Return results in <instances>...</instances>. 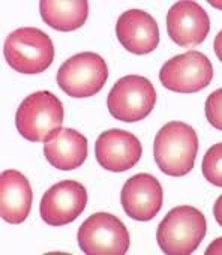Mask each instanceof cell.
<instances>
[{
    "mask_svg": "<svg viewBox=\"0 0 222 255\" xmlns=\"http://www.w3.org/2000/svg\"><path fill=\"white\" fill-rule=\"evenodd\" d=\"M198 152V135L183 122H168L161 128L153 141V156L159 170L173 177L192 171Z\"/></svg>",
    "mask_w": 222,
    "mask_h": 255,
    "instance_id": "obj_1",
    "label": "cell"
},
{
    "mask_svg": "<svg viewBox=\"0 0 222 255\" xmlns=\"http://www.w3.org/2000/svg\"><path fill=\"white\" fill-rule=\"evenodd\" d=\"M206 218L192 206H177L161 221L156 240L168 255L192 254L206 236Z\"/></svg>",
    "mask_w": 222,
    "mask_h": 255,
    "instance_id": "obj_2",
    "label": "cell"
},
{
    "mask_svg": "<svg viewBox=\"0 0 222 255\" xmlns=\"http://www.w3.org/2000/svg\"><path fill=\"white\" fill-rule=\"evenodd\" d=\"M63 105L48 90L29 95L18 107L15 126L20 135L29 141H47L63 123Z\"/></svg>",
    "mask_w": 222,
    "mask_h": 255,
    "instance_id": "obj_3",
    "label": "cell"
},
{
    "mask_svg": "<svg viewBox=\"0 0 222 255\" xmlns=\"http://www.w3.org/2000/svg\"><path fill=\"white\" fill-rule=\"evenodd\" d=\"M8 65L21 74H41L54 60V45L50 36L35 27L14 30L5 41Z\"/></svg>",
    "mask_w": 222,
    "mask_h": 255,
    "instance_id": "obj_4",
    "label": "cell"
},
{
    "mask_svg": "<svg viewBox=\"0 0 222 255\" xmlns=\"http://www.w3.org/2000/svg\"><path fill=\"white\" fill-rule=\"evenodd\" d=\"M77 240L87 255H123L131 245L125 224L107 212L89 216L80 225Z\"/></svg>",
    "mask_w": 222,
    "mask_h": 255,
    "instance_id": "obj_5",
    "label": "cell"
},
{
    "mask_svg": "<svg viewBox=\"0 0 222 255\" xmlns=\"http://www.w3.org/2000/svg\"><path fill=\"white\" fill-rule=\"evenodd\" d=\"M156 90L150 80L140 75H126L111 87L107 107L110 114L122 122L146 119L155 108Z\"/></svg>",
    "mask_w": 222,
    "mask_h": 255,
    "instance_id": "obj_6",
    "label": "cell"
},
{
    "mask_svg": "<svg viewBox=\"0 0 222 255\" xmlns=\"http://www.w3.org/2000/svg\"><path fill=\"white\" fill-rule=\"evenodd\" d=\"M56 80L66 95L89 98L104 89L108 80V68L99 54L80 53L62 63Z\"/></svg>",
    "mask_w": 222,
    "mask_h": 255,
    "instance_id": "obj_7",
    "label": "cell"
},
{
    "mask_svg": "<svg viewBox=\"0 0 222 255\" xmlns=\"http://www.w3.org/2000/svg\"><path fill=\"white\" fill-rule=\"evenodd\" d=\"M213 78L212 62L200 51L174 56L159 71L162 86L177 93H195L206 89Z\"/></svg>",
    "mask_w": 222,
    "mask_h": 255,
    "instance_id": "obj_8",
    "label": "cell"
},
{
    "mask_svg": "<svg viewBox=\"0 0 222 255\" xmlns=\"http://www.w3.org/2000/svg\"><path fill=\"white\" fill-rule=\"evenodd\" d=\"M86 204V188L77 180H62L44 194L39 206L41 218L53 227L68 225L84 212Z\"/></svg>",
    "mask_w": 222,
    "mask_h": 255,
    "instance_id": "obj_9",
    "label": "cell"
},
{
    "mask_svg": "<svg viewBox=\"0 0 222 255\" xmlns=\"http://www.w3.org/2000/svg\"><path fill=\"white\" fill-rule=\"evenodd\" d=\"M141 155L143 147L140 140L123 129L105 131L95 143L96 161L108 171H128L140 162Z\"/></svg>",
    "mask_w": 222,
    "mask_h": 255,
    "instance_id": "obj_10",
    "label": "cell"
},
{
    "mask_svg": "<svg viewBox=\"0 0 222 255\" xmlns=\"http://www.w3.org/2000/svg\"><path fill=\"white\" fill-rule=\"evenodd\" d=\"M122 207L135 221H152L161 210L164 191L159 180L147 173H140L126 180L120 194Z\"/></svg>",
    "mask_w": 222,
    "mask_h": 255,
    "instance_id": "obj_11",
    "label": "cell"
},
{
    "mask_svg": "<svg viewBox=\"0 0 222 255\" xmlns=\"http://www.w3.org/2000/svg\"><path fill=\"white\" fill-rule=\"evenodd\" d=\"M167 32L179 47H195L204 42L210 32V18L195 2L182 0L167 14Z\"/></svg>",
    "mask_w": 222,
    "mask_h": 255,
    "instance_id": "obj_12",
    "label": "cell"
},
{
    "mask_svg": "<svg viewBox=\"0 0 222 255\" xmlns=\"http://www.w3.org/2000/svg\"><path fill=\"white\" fill-rule=\"evenodd\" d=\"M116 35L123 48L137 56L152 53L159 44V27L156 20L141 9L123 12L117 20Z\"/></svg>",
    "mask_w": 222,
    "mask_h": 255,
    "instance_id": "obj_13",
    "label": "cell"
},
{
    "mask_svg": "<svg viewBox=\"0 0 222 255\" xmlns=\"http://www.w3.org/2000/svg\"><path fill=\"white\" fill-rule=\"evenodd\" d=\"M33 192L29 180L17 170L0 176V215L8 224H23L32 209Z\"/></svg>",
    "mask_w": 222,
    "mask_h": 255,
    "instance_id": "obj_14",
    "label": "cell"
},
{
    "mask_svg": "<svg viewBox=\"0 0 222 255\" xmlns=\"http://www.w3.org/2000/svg\"><path fill=\"white\" fill-rule=\"evenodd\" d=\"M47 161L63 171H71L81 167L87 158V140L71 128H60L44 146Z\"/></svg>",
    "mask_w": 222,
    "mask_h": 255,
    "instance_id": "obj_15",
    "label": "cell"
},
{
    "mask_svg": "<svg viewBox=\"0 0 222 255\" xmlns=\"http://www.w3.org/2000/svg\"><path fill=\"white\" fill-rule=\"evenodd\" d=\"M42 20L59 32H74L80 29L89 15L86 0H42L39 3Z\"/></svg>",
    "mask_w": 222,
    "mask_h": 255,
    "instance_id": "obj_16",
    "label": "cell"
},
{
    "mask_svg": "<svg viewBox=\"0 0 222 255\" xmlns=\"http://www.w3.org/2000/svg\"><path fill=\"white\" fill-rule=\"evenodd\" d=\"M203 176L218 188H222V143L213 144L203 158Z\"/></svg>",
    "mask_w": 222,
    "mask_h": 255,
    "instance_id": "obj_17",
    "label": "cell"
},
{
    "mask_svg": "<svg viewBox=\"0 0 222 255\" xmlns=\"http://www.w3.org/2000/svg\"><path fill=\"white\" fill-rule=\"evenodd\" d=\"M204 111L207 122L216 129L222 131V89H218L207 96Z\"/></svg>",
    "mask_w": 222,
    "mask_h": 255,
    "instance_id": "obj_18",
    "label": "cell"
},
{
    "mask_svg": "<svg viewBox=\"0 0 222 255\" xmlns=\"http://www.w3.org/2000/svg\"><path fill=\"white\" fill-rule=\"evenodd\" d=\"M206 255H222V237L213 240L206 249Z\"/></svg>",
    "mask_w": 222,
    "mask_h": 255,
    "instance_id": "obj_19",
    "label": "cell"
},
{
    "mask_svg": "<svg viewBox=\"0 0 222 255\" xmlns=\"http://www.w3.org/2000/svg\"><path fill=\"white\" fill-rule=\"evenodd\" d=\"M213 215H215L216 222L222 227V195L216 200V203L213 206Z\"/></svg>",
    "mask_w": 222,
    "mask_h": 255,
    "instance_id": "obj_20",
    "label": "cell"
},
{
    "mask_svg": "<svg viewBox=\"0 0 222 255\" xmlns=\"http://www.w3.org/2000/svg\"><path fill=\"white\" fill-rule=\"evenodd\" d=\"M213 48H215V53H216L218 59L222 62V30L216 35L215 42H213Z\"/></svg>",
    "mask_w": 222,
    "mask_h": 255,
    "instance_id": "obj_21",
    "label": "cell"
},
{
    "mask_svg": "<svg viewBox=\"0 0 222 255\" xmlns=\"http://www.w3.org/2000/svg\"><path fill=\"white\" fill-rule=\"evenodd\" d=\"M210 3H212L213 6H218L219 9H222V3H219V2H212V0H210Z\"/></svg>",
    "mask_w": 222,
    "mask_h": 255,
    "instance_id": "obj_22",
    "label": "cell"
}]
</instances>
